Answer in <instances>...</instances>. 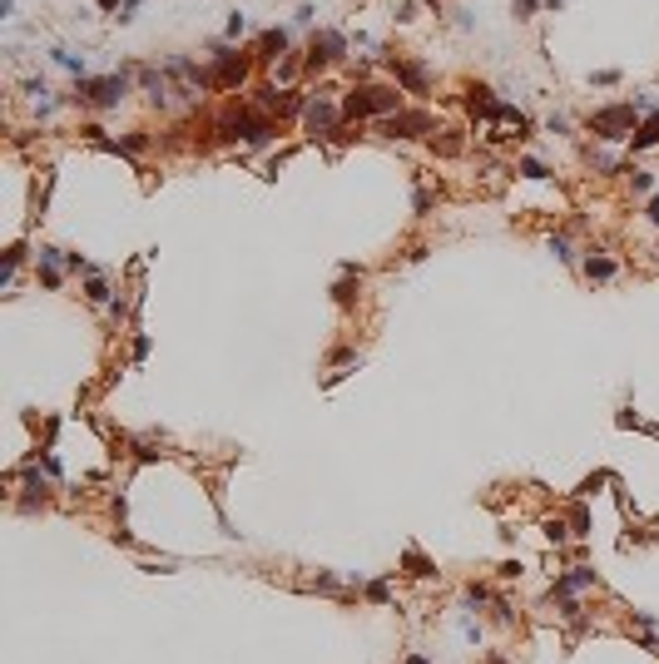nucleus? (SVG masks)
Listing matches in <instances>:
<instances>
[{
	"instance_id": "nucleus-6",
	"label": "nucleus",
	"mask_w": 659,
	"mask_h": 664,
	"mask_svg": "<svg viewBox=\"0 0 659 664\" xmlns=\"http://www.w3.org/2000/svg\"><path fill=\"white\" fill-rule=\"evenodd\" d=\"M213 50H218V60H213V85H238L243 75H248V60L243 55H233V50H224V40H213Z\"/></svg>"
},
{
	"instance_id": "nucleus-29",
	"label": "nucleus",
	"mask_w": 659,
	"mask_h": 664,
	"mask_svg": "<svg viewBox=\"0 0 659 664\" xmlns=\"http://www.w3.org/2000/svg\"><path fill=\"white\" fill-rule=\"evenodd\" d=\"M407 664H426V659H421V654H412V659H407Z\"/></svg>"
},
{
	"instance_id": "nucleus-22",
	"label": "nucleus",
	"mask_w": 659,
	"mask_h": 664,
	"mask_svg": "<svg viewBox=\"0 0 659 664\" xmlns=\"http://www.w3.org/2000/svg\"><path fill=\"white\" fill-rule=\"evenodd\" d=\"M535 6H540V0H516V20H530V15H535Z\"/></svg>"
},
{
	"instance_id": "nucleus-15",
	"label": "nucleus",
	"mask_w": 659,
	"mask_h": 664,
	"mask_svg": "<svg viewBox=\"0 0 659 664\" xmlns=\"http://www.w3.org/2000/svg\"><path fill=\"white\" fill-rule=\"evenodd\" d=\"M85 298H89V303H104V298H109V288L99 283V273H94V268H89V283H85Z\"/></svg>"
},
{
	"instance_id": "nucleus-18",
	"label": "nucleus",
	"mask_w": 659,
	"mask_h": 664,
	"mask_svg": "<svg viewBox=\"0 0 659 664\" xmlns=\"http://www.w3.org/2000/svg\"><path fill=\"white\" fill-rule=\"evenodd\" d=\"M521 174H526V179H545V164H540V159H521Z\"/></svg>"
},
{
	"instance_id": "nucleus-1",
	"label": "nucleus",
	"mask_w": 659,
	"mask_h": 664,
	"mask_svg": "<svg viewBox=\"0 0 659 664\" xmlns=\"http://www.w3.org/2000/svg\"><path fill=\"white\" fill-rule=\"evenodd\" d=\"M402 109V89L397 85H357L342 99V120H367V115H397Z\"/></svg>"
},
{
	"instance_id": "nucleus-5",
	"label": "nucleus",
	"mask_w": 659,
	"mask_h": 664,
	"mask_svg": "<svg viewBox=\"0 0 659 664\" xmlns=\"http://www.w3.org/2000/svg\"><path fill=\"white\" fill-rule=\"evenodd\" d=\"M431 129H436V120L426 109H397L387 120V134H397V139H417V134H431Z\"/></svg>"
},
{
	"instance_id": "nucleus-7",
	"label": "nucleus",
	"mask_w": 659,
	"mask_h": 664,
	"mask_svg": "<svg viewBox=\"0 0 659 664\" xmlns=\"http://www.w3.org/2000/svg\"><path fill=\"white\" fill-rule=\"evenodd\" d=\"M342 55H347L342 30H312V65H338Z\"/></svg>"
},
{
	"instance_id": "nucleus-12",
	"label": "nucleus",
	"mask_w": 659,
	"mask_h": 664,
	"mask_svg": "<svg viewBox=\"0 0 659 664\" xmlns=\"http://www.w3.org/2000/svg\"><path fill=\"white\" fill-rule=\"evenodd\" d=\"M580 585H595V570H585V565H575L570 575H560V585H556V590H580Z\"/></svg>"
},
{
	"instance_id": "nucleus-19",
	"label": "nucleus",
	"mask_w": 659,
	"mask_h": 664,
	"mask_svg": "<svg viewBox=\"0 0 659 664\" xmlns=\"http://www.w3.org/2000/svg\"><path fill=\"white\" fill-rule=\"evenodd\" d=\"M551 253H556L560 263H575V253H570V243H565V238H551Z\"/></svg>"
},
{
	"instance_id": "nucleus-9",
	"label": "nucleus",
	"mask_w": 659,
	"mask_h": 664,
	"mask_svg": "<svg viewBox=\"0 0 659 664\" xmlns=\"http://www.w3.org/2000/svg\"><path fill=\"white\" fill-rule=\"evenodd\" d=\"M288 55V30H263L258 35V60H283Z\"/></svg>"
},
{
	"instance_id": "nucleus-11",
	"label": "nucleus",
	"mask_w": 659,
	"mask_h": 664,
	"mask_svg": "<svg viewBox=\"0 0 659 664\" xmlns=\"http://www.w3.org/2000/svg\"><path fill=\"white\" fill-rule=\"evenodd\" d=\"M585 278H590V283L615 278V263H610V258H585Z\"/></svg>"
},
{
	"instance_id": "nucleus-26",
	"label": "nucleus",
	"mask_w": 659,
	"mask_h": 664,
	"mask_svg": "<svg viewBox=\"0 0 659 664\" xmlns=\"http://www.w3.org/2000/svg\"><path fill=\"white\" fill-rule=\"evenodd\" d=\"M94 6H99V10H120V0H94Z\"/></svg>"
},
{
	"instance_id": "nucleus-13",
	"label": "nucleus",
	"mask_w": 659,
	"mask_h": 664,
	"mask_svg": "<svg viewBox=\"0 0 659 664\" xmlns=\"http://www.w3.org/2000/svg\"><path fill=\"white\" fill-rule=\"evenodd\" d=\"M55 65H65L70 75H80V80H85V55H75V50H55Z\"/></svg>"
},
{
	"instance_id": "nucleus-16",
	"label": "nucleus",
	"mask_w": 659,
	"mask_h": 664,
	"mask_svg": "<svg viewBox=\"0 0 659 664\" xmlns=\"http://www.w3.org/2000/svg\"><path fill=\"white\" fill-rule=\"evenodd\" d=\"M407 570L412 575H431V561L421 556V550H407Z\"/></svg>"
},
{
	"instance_id": "nucleus-3",
	"label": "nucleus",
	"mask_w": 659,
	"mask_h": 664,
	"mask_svg": "<svg viewBox=\"0 0 659 664\" xmlns=\"http://www.w3.org/2000/svg\"><path fill=\"white\" fill-rule=\"evenodd\" d=\"M303 124H307V134H312V139H333V134H338L342 109L333 104V89H317V94L303 104Z\"/></svg>"
},
{
	"instance_id": "nucleus-8",
	"label": "nucleus",
	"mask_w": 659,
	"mask_h": 664,
	"mask_svg": "<svg viewBox=\"0 0 659 664\" xmlns=\"http://www.w3.org/2000/svg\"><path fill=\"white\" fill-rule=\"evenodd\" d=\"M392 70H397V85H402L407 94H426V85H431V70H426L421 60H397V55H392Z\"/></svg>"
},
{
	"instance_id": "nucleus-23",
	"label": "nucleus",
	"mask_w": 659,
	"mask_h": 664,
	"mask_svg": "<svg viewBox=\"0 0 659 664\" xmlns=\"http://www.w3.org/2000/svg\"><path fill=\"white\" fill-rule=\"evenodd\" d=\"M545 124H551V134H565V129H570V120H565V115H551Z\"/></svg>"
},
{
	"instance_id": "nucleus-27",
	"label": "nucleus",
	"mask_w": 659,
	"mask_h": 664,
	"mask_svg": "<svg viewBox=\"0 0 659 664\" xmlns=\"http://www.w3.org/2000/svg\"><path fill=\"white\" fill-rule=\"evenodd\" d=\"M649 218H654V224H659V199H649Z\"/></svg>"
},
{
	"instance_id": "nucleus-21",
	"label": "nucleus",
	"mask_w": 659,
	"mask_h": 664,
	"mask_svg": "<svg viewBox=\"0 0 659 664\" xmlns=\"http://www.w3.org/2000/svg\"><path fill=\"white\" fill-rule=\"evenodd\" d=\"M243 30H248V20H243V15H238V10H233V15H229V40H238V35H243Z\"/></svg>"
},
{
	"instance_id": "nucleus-20",
	"label": "nucleus",
	"mask_w": 659,
	"mask_h": 664,
	"mask_svg": "<svg viewBox=\"0 0 659 664\" xmlns=\"http://www.w3.org/2000/svg\"><path fill=\"white\" fill-rule=\"evenodd\" d=\"M590 85H620V70H595Z\"/></svg>"
},
{
	"instance_id": "nucleus-4",
	"label": "nucleus",
	"mask_w": 659,
	"mask_h": 664,
	"mask_svg": "<svg viewBox=\"0 0 659 664\" xmlns=\"http://www.w3.org/2000/svg\"><path fill=\"white\" fill-rule=\"evenodd\" d=\"M639 124H635V104H605L590 115V134L595 139H630Z\"/></svg>"
},
{
	"instance_id": "nucleus-2",
	"label": "nucleus",
	"mask_w": 659,
	"mask_h": 664,
	"mask_svg": "<svg viewBox=\"0 0 659 664\" xmlns=\"http://www.w3.org/2000/svg\"><path fill=\"white\" fill-rule=\"evenodd\" d=\"M129 94V75H99V80H75V99L89 109H115Z\"/></svg>"
},
{
	"instance_id": "nucleus-17",
	"label": "nucleus",
	"mask_w": 659,
	"mask_h": 664,
	"mask_svg": "<svg viewBox=\"0 0 659 664\" xmlns=\"http://www.w3.org/2000/svg\"><path fill=\"white\" fill-rule=\"evenodd\" d=\"M630 184H635V194H649V189H654V174H644V169H635V174H630Z\"/></svg>"
},
{
	"instance_id": "nucleus-28",
	"label": "nucleus",
	"mask_w": 659,
	"mask_h": 664,
	"mask_svg": "<svg viewBox=\"0 0 659 664\" xmlns=\"http://www.w3.org/2000/svg\"><path fill=\"white\" fill-rule=\"evenodd\" d=\"M540 6H551V10H560V6H565V0H540Z\"/></svg>"
},
{
	"instance_id": "nucleus-24",
	"label": "nucleus",
	"mask_w": 659,
	"mask_h": 664,
	"mask_svg": "<svg viewBox=\"0 0 659 664\" xmlns=\"http://www.w3.org/2000/svg\"><path fill=\"white\" fill-rule=\"evenodd\" d=\"M570 521H575V535H585V526H590V516H585V511H580V506H575V511H570Z\"/></svg>"
},
{
	"instance_id": "nucleus-25",
	"label": "nucleus",
	"mask_w": 659,
	"mask_h": 664,
	"mask_svg": "<svg viewBox=\"0 0 659 664\" xmlns=\"http://www.w3.org/2000/svg\"><path fill=\"white\" fill-rule=\"evenodd\" d=\"M15 15V0H0V20H10Z\"/></svg>"
},
{
	"instance_id": "nucleus-10",
	"label": "nucleus",
	"mask_w": 659,
	"mask_h": 664,
	"mask_svg": "<svg viewBox=\"0 0 659 664\" xmlns=\"http://www.w3.org/2000/svg\"><path fill=\"white\" fill-rule=\"evenodd\" d=\"M630 144H635V149H654V144H659V104H649V120L630 134Z\"/></svg>"
},
{
	"instance_id": "nucleus-14",
	"label": "nucleus",
	"mask_w": 659,
	"mask_h": 664,
	"mask_svg": "<svg viewBox=\"0 0 659 664\" xmlns=\"http://www.w3.org/2000/svg\"><path fill=\"white\" fill-rule=\"evenodd\" d=\"M352 273H357V268H352V263H347V278H342V283H338V288H333V298H338V303H342V308H347V303H352V298H357V283H352Z\"/></svg>"
}]
</instances>
